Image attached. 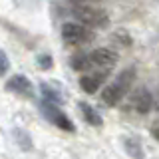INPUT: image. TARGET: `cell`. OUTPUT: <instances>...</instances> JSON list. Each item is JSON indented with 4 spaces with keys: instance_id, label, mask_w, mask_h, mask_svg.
Returning a JSON list of instances; mask_svg holds the SVG:
<instances>
[{
    "instance_id": "7a4b0ae2",
    "label": "cell",
    "mask_w": 159,
    "mask_h": 159,
    "mask_svg": "<svg viewBox=\"0 0 159 159\" xmlns=\"http://www.w3.org/2000/svg\"><path fill=\"white\" fill-rule=\"evenodd\" d=\"M74 16H76L80 22L88 24V26H106L107 24V14L99 8H93V6H74L72 8Z\"/></svg>"
},
{
    "instance_id": "4fadbf2b",
    "label": "cell",
    "mask_w": 159,
    "mask_h": 159,
    "mask_svg": "<svg viewBox=\"0 0 159 159\" xmlns=\"http://www.w3.org/2000/svg\"><path fill=\"white\" fill-rule=\"evenodd\" d=\"M8 58H6V54L2 52V50H0V76H4V74L8 72Z\"/></svg>"
},
{
    "instance_id": "ba28073f",
    "label": "cell",
    "mask_w": 159,
    "mask_h": 159,
    "mask_svg": "<svg viewBox=\"0 0 159 159\" xmlns=\"http://www.w3.org/2000/svg\"><path fill=\"white\" fill-rule=\"evenodd\" d=\"M103 76H106V72L98 74V76H82L80 78V88L86 93H96L98 88L102 86V82H103Z\"/></svg>"
},
{
    "instance_id": "2e32d148",
    "label": "cell",
    "mask_w": 159,
    "mask_h": 159,
    "mask_svg": "<svg viewBox=\"0 0 159 159\" xmlns=\"http://www.w3.org/2000/svg\"><path fill=\"white\" fill-rule=\"evenodd\" d=\"M157 109H159V103H157Z\"/></svg>"
},
{
    "instance_id": "5b68a950",
    "label": "cell",
    "mask_w": 159,
    "mask_h": 159,
    "mask_svg": "<svg viewBox=\"0 0 159 159\" xmlns=\"http://www.w3.org/2000/svg\"><path fill=\"white\" fill-rule=\"evenodd\" d=\"M88 58H89V64H92V66L103 68L107 72L109 68H113L117 64L119 54L113 52V50H109V48H98V50H93V52H89Z\"/></svg>"
},
{
    "instance_id": "52a82bcc",
    "label": "cell",
    "mask_w": 159,
    "mask_h": 159,
    "mask_svg": "<svg viewBox=\"0 0 159 159\" xmlns=\"http://www.w3.org/2000/svg\"><path fill=\"white\" fill-rule=\"evenodd\" d=\"M6 89H8V92L18 93V96H24V98H32L34 96L32 82H30L26 76H22V74H16V76L10 78L6 82Z\"/></svg>"
},
{
    "instance_id": "5bb4252c",
    "label": "cell",
    "mask_w": 159,
    "mask_h": 159,
    "mask_svg": "<svg viewBox=\"0 0 159 159\" xmlns=\"http://www.w3.org/2000/svg\"><path fill=\"white\" fill-rule=\"evenodd\" d=\"M38 66L42 70H50V68H52V58H50V56H40L38 58Z\"/></svg>"
},
{
    "instance_id": "8fae6325",
    "label": "cell",
    "mask_w": 159,
    "mask_h": 159,
    "mask_svg": "<svg viewBox=\"0 0 159 159\" xmlns=\"http://www.w3.org/2000/svg\"><path fill=\"white\" fill-rule=\"evenodd\" d=\"M40 89H42V96L46 102H52V103H60L62 102V96H60V92L56 88H52L50 84H42L40 86Z\"/></svg>"
},
{
    "instance_id": "30bf717a",
    "label": "cell",
    "mask_w": 159,
    "mask_h": 159,
    "mask_svg": "<svg viewBox=\"0 0 159 159\" xmlns=\"http://www.w3.org/2000/svg\"><path fill=\"white\" fill-rule=\"evenodd\" d=\"M70 64H72V68H74V70H78V72H86V70L92 68L88 54H76V56L70 60Z\"/></svg>"
},
{
    "instance_id": "3957f363",
    "label": "cell",
    "mask_w": 159,
    "mask_h": 159,
    "mask_svg": "<svg viewBox=\"0 0 159 159\" xmlns=\"http://www.w3.org/2000/svg\"><path fill=\"white\" fill-rule=\"evenodd\" d=\"M89 30L84 24H76V22H66L62 26V40L70 46H80V44L89 40Z\"/></svg>"
},
{
    "instance_id": "9a60e30c",
    "label": "cell",
    "mask_w": 159,
    "mask_h": 159,
    "mask_svg": "<svg viewBox=\"0 0 159 159\" xmlns=\"http://www.w3.org/2000/svg\"><path fill=\"white\" fill-rule=\"evenodd\" d=\"M151 135L159 141V117L155 119V123H153V127H151Z\"/></svg>"
},
{
    "instance_id": "277c9868",
    "label": "cell",
    "mask_w": 159,
    "mask_h": 159,
    "mask_svg": "<svg viewBox=\"0 0 159 159\" xmlns=\"http://www.w3.org/2000/svg\"><path fill=\"white\" fill-rule=\"evenodd\" d=\"M42 111L56 127L64 129V131H74V129H76L74 123L70 121V117L58 107V103H52V102H46V99H44V102H42Z\"/></svg>"
},
{
    "instance_id": "8992f818",
    "label": "cell",
    "mask_w": 159,
    "mask_h": 159,
    "mask_svg": "<svg viewBox=\"0 0 159 159\" xmlns=\"http://www.w3.org/2000/svg\"><path fill=\"white\" fill-rule=\"evenodd\" d=\"M127 106L131 107L135 113H139V116H145L149 109H151V106H153V98H151V93H149L145 88H137L135 92L129 96Z\"/></svg>"
},
{
    "instance_id": "6da1fadb",
    "label": "cell",
    "mask_w": 159,
    "mask_h": 159,
    "mask_svg": "<svg viewBox=\"0 0 159 159\" xmlns=\"http://www.w3.org/2000/svg\"><path fill=\"white\" fill-rule=\"evenodd\" d=\"M133 80H135V70L133 68L123 70V72L116 78V82L103 89V93H102L103 103H106V106H117V103L125 98V93H127V89H129Z\"/></svg>"
},
{
    "instance_id": "e0dca14e",
    "label": "cell",
    "mask_w": 159,
    "mask_h": 159,
    "mask_svg": "<svg viewBox=\"0 0 159 159\" xmlns=\"http://www.w3.org/2000/svg\"><path fill=\"white\" fill-rule=\"evenodd\" d=\"M76 2H80V0H76Z\"/></svg>"
},
{
    "instance_id": "9c48e42d",
    "label": "cell",
    "mask_w": 159,
    "mask_h": 159,
    "mask_svg": "<svg viewBox=\"0 0 159 159\" xmlns=\"http://www.w3.org/2000/svg\"><path fill=\"white\" fill-rule=\"evenodd\" d=\"M80 109H82V116H84V119L89 123V125H93V127H102L103 125V119H102V116L93 109L89 103H86V102H82L80 103Z\"/></svg>"
},
{
    "instance_id": "7c38bea8",
    "label": "cell",
    "mask_w": 159,
    "mask_h": 159,
    "mask_svg": "<svg viewBox=\"0 0 159 159\" xmlns=\"http://www.w3.org/2000/svg\"><path fill=\"white\" fill-rule=\"evenodd\" d=\"M125 149H127V153L133 159H141L143 157V151H141V147H139V143L135 141V139H127V141H125Z\"/></svg>"
}]
</instances>
